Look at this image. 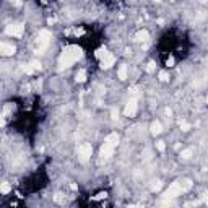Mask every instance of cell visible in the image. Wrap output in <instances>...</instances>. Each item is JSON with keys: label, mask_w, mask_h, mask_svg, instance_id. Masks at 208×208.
I'll list each match as a JSON object with an SVG mask.
<instances>
[{"label": "cell", "mask_w": 208, "mask_h": 208, "mask_svg": "<svg viewBox=\"0 0 208 208\" xmlns=\"http://www.w3.org/2000/svg\"><path fill=\"white\" fill-rule=\"evenodd\" d=\"M80 55H81V54H80L78 47H69V49L63 50V54L60 57V65L62 67H70L75 60H78Z\"/></svg>", "instance_id": "6da1fadb"}, {"label": "cell", "mask_w": 208, "mask_h": 208, "mask_svg": "<svg viewBox=\"0 0 208 208\" xmlns=\"http://www.w3.org/2000/svg\"><path fill=\"white\" fill-rule=\"evenodd\" d=\"M184 192V189H182V185L179 182H174L173 185L169 187L166 192H164V197L166 198H174V197H177V195H181Z\"/></svg>", "instance_id": "7a4b0ae2"}, {"label": "cell", "mask_w": 208, "mask_h": 208, "mask_svg": "<svg viewBox=\"0 0 208 208\" xmlns=\"http://www.w3.org/2000/svg\"><path fill=\"white\" fill-rule=\"evenodd\" d=\"M78 156L81 161H88L91 156V145H88V143H83V145L78 146Z\"/></svg>", "instance_id": "3957f363"}, {"label": "cell", "mask_w": 208, "mask_h": 208, "mask_svg": "<svg viewBox=\"0 0 208 208\" xmlns=\"http://www.w3.org/2000/svg\"><path fill=\"white\" fill-rule=\"evenodd\" d=\"M114 148L115 146L112 145V143L106 142V143H104V146L101 148V156H102V158H109V156L114 153Z\"/></svg>", "instance_id": "277c9868"}, {"label": "cell", "mask_w": 208, "mask_h": 208, "mask_svg": "<svg viewBox=\"0 0 208 208\" xmlns=\"http://www.w3.org/2000/svg\"><path fill=\"white\" fill-rule=\"evenodd\" d=\"M7 33L11 36H21L23 34V26L21 25H11L10 28H7Z\"/></svg>", "instance_id": "5b68a950"}, {"label": "cell", "mask_w": 208, "mask_h": 208, "mask_svg": "<svg viewBox=\"0 0 208 208\" xmlns=\"http://www.w3.org/2000/svg\"><path fill=\"white\" fill-rule=\"evenodd\" d=\"M135 112H137V102H135V99H132V101L127 104L125 107V115H135Z\"/></svg>", "instance_id": "8992f818"}, {"label": "cell", "mask_w": 208, "mask_h": 208, "mask_svg": "<svg viewBox=\"0 0 208 208\" xmlns=\"http://www.w3.org/2000/svg\"><path fill=\"white\" fill-rule=\"evenodd\" d=\"M114 60H115V59H114V55H109V54H104V59H102V69H109V67L111 65H112V63H114Z\"/></svg>", "instance_id": "52a82bcc"}, {"label": "cell", "mask_w": 208, "mask_h": 208, "mask_svg": "<svg viewBox=\"0 0 208 208\" xmlns=\"http://www.w3.org/2000/svg\"><path fill=\"white\" fill-rule=\"evenodd\" d=\"M2 50H3V54L5 55H10V54H13V46H8V44H2Z\"/></svg>", "instance_id": "ba28073f"}, {"label": "cell", "mask_w": 208, "mask_h": 208, "mask_svg": "<svg viewBox=\"0 0 208 208\" xmlns=\"http://www.w3.org/2000/svg\"><path fill=\"white\" fill-rule=\"evenodd\" d=\"M125 77H127V67L125 65H121V69H119V78L125 80Z\"/></svg>", "instance_id": "9c48e42d"}, {"label": "cell", "mask_w": 208, "mask_h": 208, "mask_svg": "<svg viewBox=\"0 0 208 208\" xmlns=\"http://www.w3.org/2000/svg\"><path fill=\"white\" fill-rule=\"evenodd\" d=\"M151 132H153L154 135H158L159 132H161V124H159V122H154L153 125H151Z\"/></svg>", "instance_id": "30bf717a"}, {"label": "cell", "mask_w": 208, "mask_h": 208, "mask_svg": "<svg viewBox=\"0 0 208 208\" xmlns=\"http://www.w3.org/2000/svg\"><path fill=\"white\" fill-rule=\"evenodd\" d=\"M148 39V33L146 31H140V33L137 34V41H146Z\"/></svg>", "instance_id": "8fae6325"}, {"label": "cell", "mask_w": 208, "mask_h": 208, "mask_svg": "<svg viewBox=\"0 0 208 208\" xmlns=\"http://www.w3.org/2000/svg\"><path fill=\"white\" fill-rule=\"evenodd\" d=\"M85 77H86L85 70H80L78 73H77V80H78V81H83V80H85Z\"/></svg>", "instance_id": "7c38bea8"}, {"label": "cell", "mask_w": 208, "mask_h": 208, "mask_svg": "<svg viewBox=\"0 0 208 208\" xmlns=\"http://www.w3.org/2000/svg\"><path fill=\"white\" fill-rule=\"evenodd\" d=\"M8 192H10V184L3 182L2 184V194H8Z\"/></svg>", "instance_id": "4fadbf2b"}, {"label": "cell", "mask_w": 208, "mask_h": 208, "mask_svg": "<svg viewBox=\"0 0 208 208\" xmlns=\"http://www.w3.org/2000/svg\"><path fill=\"white\" fill-rule=\"evenodd\" d=\"M181 185H182V189H184V190H189L190 187H192V182H190V181H184Z\"/></svg>", "instance_id": "5bb4252c"}, {"label": "cell", "mask_w": 208, "mask_h": 208, "mask_svg": "<svg viewBox=\"0 0 208 208\" xmlns=\"http://www.w3.org/2000/svg\"><path fill=\"white\" fill-rule=\"evenodd\" d=\"M190 154H192V151L190 150H185V151H184V153H182V156H184V158H190Z\"/></svg>", "instance_id": "9a60e30c"}, {"label": "cell", "mask_w": 208, "mask_h": 208, "mask_svg": "<svg viewBox=\"0 0 208 208\" xmlns=\"http://www.w3.org/2000/svg\"><path fill=\"white\" fill-rule=\"evenodd\" d=\"M159 78H161L163 81H164V80H167V75L164 73V72H163V73H159Z\"/></svg>", "instance_id": "2e32d148"}, {"label": "cell", "mask_w": 208, "mask_h": 208, "mask_svg": "<svg viewBox=\"0 0 208 208\" xmlns=\"http://www.w3.org/2000/svg\"><path fill=\"white\" fill-rule=\"evenodd\" d=\"M158 150H159V151L164 150V145H163V142H159V143H158Z\"/></svg>", "instance_id": "e0dca14e"}, {"label": "cell", "mask_w": 208, "mask_h": 208, "mask_svg": "<svg viewBox=\"0 0 208 208\" xmlns=\"http://www.w3.org/2000/svg\"><path fill=\"white\" fill-rule=\"evenodd\" d=\"M205 202H206V205H208V194H206V197H205Z\"/></svg>", "instance_id": "ac0fdd59"}]
</instances>
